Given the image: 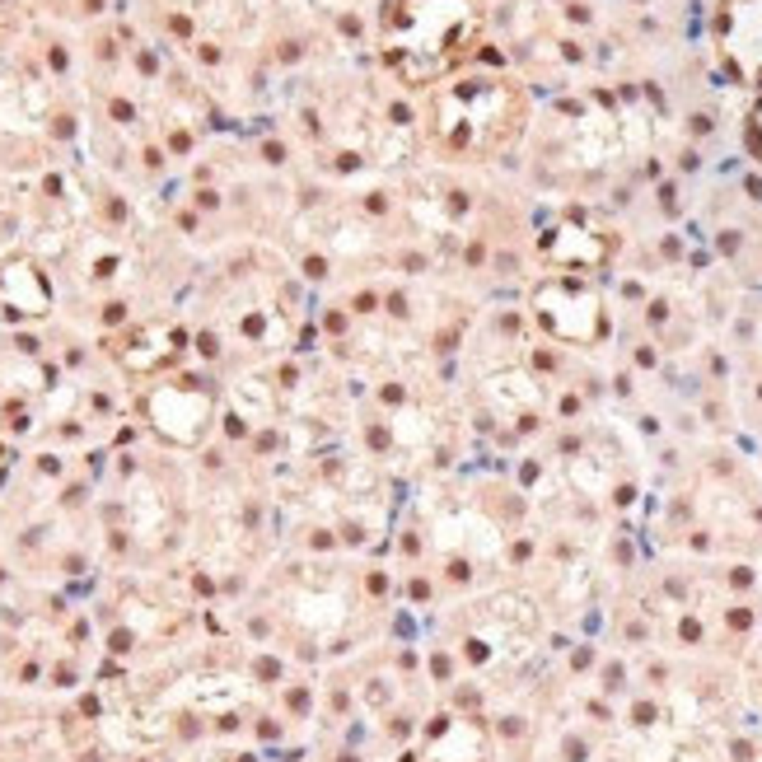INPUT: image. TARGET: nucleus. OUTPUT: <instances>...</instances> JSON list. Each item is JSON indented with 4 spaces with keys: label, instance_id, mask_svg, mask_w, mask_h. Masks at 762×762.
Wrapping results in <instances>:
<instances>
[{
    "label": "nucleus",
    "instance_id": "4",
    "mask_svg": "<svg viewBox=\"0 0 762 762\" xmlns=\"http://www.w3.org/2000/svg\"><path fill=\"white\" fill-rule=\"evenodd\" d=\"M749 146H753V155L762 159V99L753 103V112H749Z\"/></svg>",
    "mask_w": 762,
    "mask_h": 762
},
{
    "label": "nucleus",
    "instance_id": "3",
    "mask_svg": "<svg viewBox=\"0 0 762 762\" xmlns=\"http://www.w3.org/2000/svg\"><path fill=\"white\" fill-rule=\"evenodd\" d=\"M711 38H716L720 66L739 85L762 89V0H720Z\"/></svg>",
    "mask_w": 762,
    "mask_h": 762
},
{
    "label": "nucleus",
    "instance_id": "1",
    "mask_svg": "<svg viewBox=\"0 0 762 762\" xmlns=\"http://www.w3.org/2000/svg\"><path fill=\"white\" fill-rule=\"evenodd\" d=\"M528 103L515 80L501 75H459L430 94V131L449 155L491 159L515 146L524 131Z\"/></svg>",
    "mask_w": 762,
    "mask_h": 762
},
{
    "label": "nucleus",
    "instance_id": "2",
    "mask_svg": "<svg viewBox=\"0 0 762 762\" xmlns=\"http://www.w3.org/2000/svg\"><path fill=\"white\" fill-rule=\"evenodd\" d=\"M477 23V0H393L383 19V52L407 85H430L463 56Z\"/></svg>",
    "mask_w": 762,
    "mask_h": 762
}]
</instances>
